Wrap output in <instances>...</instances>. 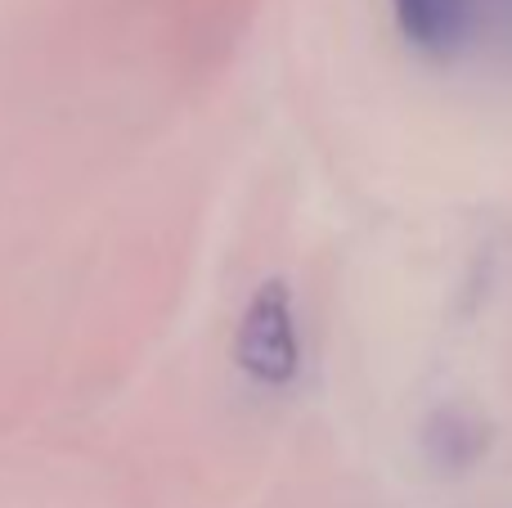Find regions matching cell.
Masks as SVG:
<instances>
[{"label":"cell","mask_w":512,"mask_h":508,"mask_svg":"<svg viewBox=\"0 0 512 508\" xmlns=\"http://www.w3.org/2000/svg\"><path fill=\"white\" fill-rule=\"evenodd\" d=\"M234 360L261 387H283L297 378L301 338L297 311H292V288L283 279H265L256 288V297L239 320V333H234Z\"/></svg>","instance_id":"6da1fadb"},{"label":"cell","mask_w":512,"mask_h":508,"mask_svg":"<svg viewBox=\"0 0 512 508\" xmlns=\"http://www.w3.org/2000/svg\"><path fill=\"white\" fill-rule=\"evenodd\" d=\"M400 32L423 50H454L477 18V0H391Z\"/></svg>","instance_id":"7a4b0ae2"}]
</instances>
